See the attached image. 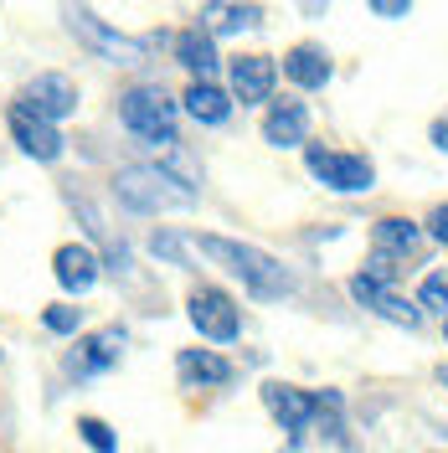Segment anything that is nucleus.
Returning <instances> with one entry per match:
<instances>
[{
    "label": "nucleus",
    "instance_id": "nucleus-20",
    "mask_svg": "<svg viewBox=\"0 0 448 453\" xmlns=\"http://www.w3.org/2000/svg\"><path fill=\"white\" fill-rule=\"evenodd\" d=\"M263 27V11L243 5V0H201V31L227 36V31H252Z\"/></svg>",
    "mask_w": 448,
    "mask_h": 453
},
{
    "label": "nucleus",
    "instance_id": "nucleus-11",
    "mask_svg": "<svg viewBox=\"0 0 448 453\" xmlns=\"http://www.w3.org/2000/svg\"><path fill=\"white\" fill-rule=\"evenodd\" d=\"M263 407H268V418L289 438H299V433L314 427V392L294 387V381H263Z\"/></svg>",
    "mask_w": 448,
    "mask_h": 453
},
{
    "label": "nucleus",
    "instance_id": "nucleus-15",
    "mask_svg": "<svg viewBox=\"0 0 448 453\" xmlns=\"http://www.w3.org/2000/svg\"><path fill=\"white\" fill-rule=\"evenodd\" d=\"M309 140V109L299 98H274L263 113V144L274 150H299Z\"/></svg>",
    "mask_w": 448,
    "mask_h": 453
},
{
    "label": "nucleus",
    "instance_id": "nucleus-7",
    "mask_svg": "<svg viewBox=\"0 0 448 453\" xmlns=\"http://www.w3.org/2000/svg\"><path fill=\"white\" fill-rule=\"evenodd\" d=\"M124 345L129 335L119 330V325H104V330H83V335L73 340V350L62 356V371L73 376V381H93V376H104L124 361Z\"/></svg>",
    "mask_w": 448,
    "mask_h": 453
},
{
    "label": "nucleus",
    "instance_id": "nucleus-4",
    "mask_svg": "<svg viewBox=\"0 0 448 453\" xmlns=\"http://www.w3.org/2000/svg\"><path fill=\"white\" fill-rule=\"evenodd\" d=\"M62 21H67V31H73L78 47H88L93 57H104L113 67H140L144 57H150V42H144V36H124L119 27L98 21L83 0H62Z\"/></svg>",
    "mask_w": 448,
    "mask_h": 453
},
{
    "label": "nucleus",
    "instance_id": "nucleus-12",
    "mask_svg": "<svg viewBox=\"0 0 448 453\" xmlns=\"http://www.w3.org/2000/svg\"><path fill=\"white\" fill-rule=\"evenodd\" d=\"M351 299H356L361 310H376L382 319H392V325H407V330H418L422 325L418 299H402L392 283H376V279H366V273L351 279Z\"/></svg>",
    "mask_w": 448,
    "mask_h": 453
},
{
    "label": "nucleus",
    "instance_id": "nucleus-9",
    "mask_svg": "<svg viewBox=\"0 0 448 453\" xmlns=\"http://www.w3.org/2000/svg\"><path fill=\"white\" fill-rule=\"evenodd\" d=\"M11 144L27 155V160H36V165H57L62 155H67V140H62V129L57 124H47V119H36L31 109H21V104H11Z\"/></svg>",
    "mask_w": 448,
    "mask_h": 453
},
{
    "label": "nucleus",
    "instance_id": "nucleus-27",
    "mask_svg": "<svg viewBox=\"0 0 448 453\" xmlns=\"http://www.w3.org/2000/svg\"><path fill=\"white\" fill-rule=\"evenodd\" d=\"M422 232H428L433 242H448V201H444V206H433V217L422 222Z\"/></svg>",
    "mask_w": 448,
    "mask_h": 453
},
{
    "label": "nucleus",
    "instance_id": "nucleus-30",
    "mask_svg": "<svg viewBox=\"0 0 448 453\" xmlns=\"http://www.w3.org/2000/svg\"><path fill=\"white\" fill-rule=\"evenodd\" d=\"M444 340H448V319H444Z\"/></svg>",
    "mask_w": 448,
    "mask_h": 453
},
{
    "label": "nucleus",
    "instance_id": "nucleus-13",
    "mask_svg": "<svg viewBox=\"0 0 448 453\" xmlns=\"http://www.w3.org/2000/svg\"><path fill=\"white\" fill-rule=\"evenodd\" d=\"M232 361L227 356H217V350H201V345H191V350H181L175 356V381L186 387V392H217V387H232Z\"/></svg>",
    "mask_w": 448,
    "mask_h": 453
},
{
    "label": "nucleus",
    "instance_id": "nucleus-26",
    "mask_svg": "<svg viewBox=\"0 0 448 453\" xmlns=\"http://www.w3.org/2000/svg\"><path fill=\"white\" fill-rule=\"evenodd\" d=\"M382 21H407V11H413V0H366Z\"/></svg>",
    "mask_w": 448,
    "mask_h": 453
},
{
    "label": "nucleus",
    "instance_id": "nucleus-3",
    "mask_svg": "<svg viewBox=\"0 0 448 453\" xmlns=\"http://www.w3.org/2000/svg\"><path fill=\"white\" fill-rule=\"evenodd\" d=\"M175 119H181V104H175L160 83H135V88L119 93V124H124L144 150H175V144H181Z\"/></svg>",
    "mask_w": 448,
    "mask_h": 453
},
{
    "label": "nucleus",
    "instance_id": "nucleus-21",
    "mask_svg": "<svg viewBox=\"0 0 448 453\" xmlns=\"http://www.w3.org/2000/svg\"><path fill=\"white\" fill-rule=\"evenodd\" d=\"M150 253L170 263V268H197V237H186L175 226H160V232H150Z\"/></svg>",
    "mask_w": 448,
    "mask_h": 453
},
{
    "label": "nucleus",
    "instance_id": "nucleus-17",
    "mask_svg": "<svg viewBox=\"0 0 448 453\" xmlns=\"http://www.w3.org/2000/svg\"><path fill=\"white\" fill-rule=\"evenodd\" d=\"M181 109L191 113L197 124H206V129H222L227 119H232V93L217 88L212 78H191V88L181 93Z\"/></svg>",
    "mask_w": 448,
    "mask_h": 453
},
{
    "label": "nucleus",
    "instance_id": "nucleus-6",
    "mask_svg": "<svg viewBox=\"0 0 448 453\" xmlns=\"http://www.w3.org/2000/svg\"><path fill=\"white\" fill-rule=\"evenodd\" d=\"M305 165L320 186H330L340 196H361L376 186V165L366 155H351V150H320V144H305Z\"/></svg>",
    "mask_w": 448,
    "mask_h": 453
},
{
    "label": "nucleus",
    "instance_id": "nucleus-23",
    "mask_svg": "<svg viewBox=\"0 0 448 453\" xmlns=\"http://www.w3.org/2000/svg\"><path fill=\"white\" fill-rule=\"evenodd\" d=\"M42 330H52V335H83V310L78 304H47L42 310Z\"/></svg>",
    "mask_w": 448,
    "mask_h": 453
},
{
    "label": "nucleus",
    "instance_id": "nucleus-24",
    "mask_svg": "<svg viewBox=\"0 0 448 453\" xmlns=\"http://www.w3.org/2000/svg\"><path fill=\"white\" fill-rule=\"evenodd\" d=\"M78 438H83L93 453H119V433H113L104 418H93V412H83V418H78Z\"/></svg>",
    "mask_w": 448,
    "mask_h": 453
},
{
    "label": "nucleus",
    "instance_id": "nucleus-29",
    "mask_svg": "<svg viewBox=\"0 0 448 453\" xmlns=\"http://www.w3.org/2000/svg\"><path fill=\"white\" fill-rule=\"evenodd\" d=\"M438 381H444V387H448V366H444V371H438Z\"/></svg>",
    "mask_w": 448,
    "mask_h": 453
},
{
    "label": "nucleus",
    "instance_id": "nucleus-19",
    "mask_svg": "<svg viewBox=\"0 0 448 453\" xmlns=\"http://www.w3.org/2000/svg\"><path fill=\"white\" fill-rule=\"evenodd\" d=\"M170 47H175V62H181L186 73H197V78H212V73L222 67V57H217V36L201 31V27H186Z\"/></svg>",
    "mask_w": 448,
    "mask_h": 453
},
{
    "label": "nucleus",
    "instance_id": "nucleus-8",
    "mask_svg": "<svg viewBox=\"0 0 448 453\" xmlns=\"http://www.w3.org/2000/svg\"><path fill=\"white\" fill-rule=\"evenodd\" d=\"M21 109H31L36 119H47V124H62V119H73L78 104H83V93L78 83L67 78V73H36L27 88H21V98H16Z\"/></svg>",
    "mask_w": 448,
    "mask_h": 453
},
{
    "label": "nucleus",
    "instance_id": "nucleus-22",
    "mask_svg": "<svg viewBox=\"0 0 448 453\" xmlns=\"http://www.w3.org/2000/svg\"><path fill=\"white\" fill-rule=\"evenodd\" d=\"M314 427H320L330 443L345 449V396L330 392V387H325V392H314Z\"/></svg>",
    "mask_w": 448,
    "mask_h": 453
},
{
    "label": "nucleus",
    "instance_id": "nucleus-14",
    "mask_svg": "<svg viewBox=\"0 0 448 453\" xmlns=\"http://www.w3.org/2000/svg\"><path fill=\"white\" fill-rule=\"evenodd\" d=\"M52 279L67 288V294H78L83 299L93 283L104 279V257L93 253V248H83V242H62L52 253Z\"/></svg>",
    "mask_w": 448,
    "mask_h": 453
},
{
    "label": "nucleus",
    "instance_id": "nucleus-2",
    "mask_svg": "<svg viewBox=\"0 0 448 453\" xmlns=\"http://www.w3.org/2000/svg\"><path fill=\"white\" fill-rule=\"evenodd\" d=\"M113 196L135 217H160V211H186L197 206V186L170 165H124L113 175Z\"/></svg>",
    "mask_w": 448,
    "mask_h": 453
},
{
    "label": "nucleus",
    "instance_id": "nucleus-28",
    "mask_svg": "<svg viewBox=\"0 0 448 453\" xmlns=\"http://www.w3.org/2000/svg\"><path fill=\"white\" fill-rule=\"evenodd\" d=\"M428 140H433V144H438V150L448 155V113H444V119H433V129H428Z\"/></svg>",
    "mask_w": 448,
    "mask_h": 453
},
{
    "label": "nucleus",
    "instance_id": "nucleus-16",
    "mask_svg": "<svg viewBox=\"0 0 448 453\" xmlns=\"http://www.w3.org/2000/svg\"><path fill=\"white\" fill-rule=\"evenodd\" d=\"M330 52L320 47V42H299V47H289L283 52V78L299 88V93H320V88L330 83Z\"/></svg>",
    "mask_w": 448,
    "mask_h": 453
},
{
    "label": "nucleus",
    "instance_id": "nucleus-25",
    "mask_svg": "<svg viewBox=\"0 0 448 453\" xmlns=\"http://www.w3.org/2000/svg\"><path fill=\"white\" fill-rule=\"evenodd\" d=\"M418 310L422 314H444L448 319V273H428L418 283Z\"/></svg>",
    "mask_w": 448,
    "mask_h": 453
},
{
    "label": "nucleus",
    "instance_id": "nucleus-10",
    "mask_svg": "<svg viewBox=\"0 0 448 453\" xmlns=\"http://www.w3.org/2000/svg\"><path fill=\"white\" fill-rule=\"evenodd\" d=\"M274 88H279V62L263 52H248V57H232L227 62V93L232 104H274Z\"/></svg>",
    "mask_w": 448,
    "mask_h": 453
},
{
    "label": "nucleus",
    "instance_id": "nucleus-18",
    "mask_svg": "<svg viewBox=\"0 0 448 453\" xmlns=\"http://www.w3.org/2000/svg\"><path fill=\"white\" fill-rule=\"evenodd\" d=\"M422 248V226L407 222V217H382V222L371 226V253L382 257H397V263H407V257Z\"/></svg>",
    "mask_w": 448,
    "mask_h": 453
},
{
    "label": "nucleus",
    "instance_id": "nucleus-5",
    "mask_svg": "<svg viewBox=\"0 0 448 453\" xmlns=\"http://www.w3.org/2000/svg\"><path fill=\"white\" fill-rule=\"evenodd\" d=\"M186 319L197 325L201 340H212V345H232V340L243 335V310H237V299L217 288V283H197L191 294H186Z\"/></svg>",
    "mask_w": 448,
    "mask_h": 453
},
{
    "label": "nucleus",
    "instance_id": "nucleus-1",
    "mask_svg": "<svg viewBox=\"0 0 448 453\" xmlns=\"http://www.w3.org/2000/svg\"><path fill=\"white\" fill-rule=\"evenodd\" d=\"M197 253H206L212 263H222V268L248 288L252 299H289V294L299 288L294 273L283 268L279 257L263 253V248H252V242H232V237H217V232H201Z\"/></svg>",
    "mask_w": 448,
    "mask_h": 453
}]
</instances>
